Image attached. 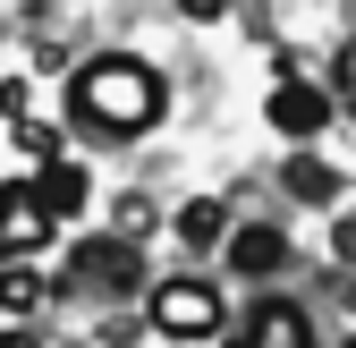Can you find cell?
I'll use <instances>...</instances> for the list:
<instances>
[{"instance_id": "8", "label": "cell", "mask_w": 356, "mask_h": 348, "mask_svg": "<svg viewBox=\"0 0 356 348\" xmlns=\"http://www.w3.org/2000/svg\"><path fill=\"white\" fill-rule=\"evenodd\" d=\"M34 196H42V212H51V221H68V212L85 204V170H76V161H51V170L34 179Z\"/></svg>"}, {"instance_id": "5", "label": "cell", "mask_w": 356, "mask_h": 348, "mask_svg": "<svg viewBox=\"0 0 356 348\" xmlns=\"http://www.w3.org/2000/svg\"><path fill=\"white\" fill-rule=\"evenodd\" d=\"M263 119H272L280 136H323L331 94H323V85H305V77H280V85H272V102H263Z\"/></svg>"}, {"instance_id": "7", "label": "cell", "mask_w": 356, "mask_h": 348, "mask_svg": "<svg viewBox=\"0 0 356 348\" xmlns=\"http://www.w3.org/2000/svg\"><path fill=\"white\" fill-rule=\"evenodd\" d=\"M280 255H289V238H280V230H238V238H229V272L263 280V272L280 264Z\"/></svg>"}, {"instance_id": "11", "label": "cell", "mask_w": 356, "mask_h": 348, "mask_svg": "<svg viewBox=\"0 0 356 348\" xmlns=\"http://www.w3.org/2000/svg\"><path fill=\"white\" fill-rule=\"evenodd\" d=\"M220 230H229V212H220L212 196H204V204H187V212H178V238H187V246H212Z\"/></svg>"}, {"instance_id": "6", "label": "cell", "mask_w": 356, "mask_h": 348, "mask_svg": "<svg viewBox=\"0 0 356 348\" xmlns=\"http://www.w3.org/2000/svg\"><path fill=\"white\" fill-rule=\"evenodd\" d=\"M238 348H314V331H305L297 306H280V297H272V306H254V315H246Z\"/></svg>"}, {"instance_id": "4", "label": "cell", "mask_w": 356, "mask_h": 348, "mask_svg": "<svg viewBox=\"0 0 356 348\" xmlns=\"http://www.w3.org/2000/svg\"><path fill=\"white\" fill-rule=\"evenodd\" d=\"M51 238V212L34 187H0V264H26V255Z\"/></svg>"}, {"instance_id": "2", "label": "cell", "mask_w": 356, "mask_h": 348, "mask_svg": "<svg viewBox=\"0 0 356 348\" xmlns=\"http://www.w3.org/2000/svg\"><path fill=\"white\" fill-rule=\"evenodd\" d=\"M220 323H229V306H220L212 280H161L153 289V331H170V340H212Z\"/></svg>"}, {"instance_id": "13", "label": "cell", "mask_w": 356, "mask_h": 348, "mask_svg": "<svg viewBox=\"0 0 356 348\" xmlns=\"http://www.w3.org/2000/svg\"><path fill=\"white\" fill-rule=\"evenodd\" d=\"M331 255H339V264H356V221H339V230H331Z\"/></svg>"}, {"instance_id": "12", "label": "cell", "mask_w": 356, "mask_h": 348, "mask_svg": "<svg viewBox=\"0 0 356 348\" xmlns=\"http://www.w3.org/2000/svg\"><path fill=\"white\" fill-rule=\"evenodd\" d=\"M331 85H339V102L356 111V34H348V52H339V68H331Z\"/></svg>"}, {"instance_id": "9", "label": "cell", "mask_w": 356, "mask_h": 348, "mask_svg": "<svg viewBox=\"0 0 356 348\" xmlns=\"http://www.w3.org/2000/svg\"><path fill=\"white\" fill-rule=\"evenodd\" d=\"M280 187H289L297 204H331V196H339V179H331V170H323L314 153H297V161L280 170Z\"/></svg>"}, {"instance_id": "3", "label": "cell", "mask_w": 356, "mask_h": 348, "mask_svg": "<svg viewBox=\"0 0 356 348\" xmlns=\"http://www.w3.org/2000/svg\"><path fill=\"white\" fill-rule=\"evenodd\" d=\"M136 280H145V255L127 238H85L76 264H68V289H94V297H127Z\"/></svg>"}, {"instance_id": "14", "label": "cell", "mask_w": 356, "mask_h": 348, "mask_svg": "<svg viewBox=\"0 0 356 348\" xmlns=\"http://www.w3.org/2000/svg\"><path fill=\"white\" fill-rule=\"evenodd\" d=\"M178 17H220V0H178Z\"/></svg>"}, {"instance_id": "10", "label": "cell", "mask_w": 356, "mask_h": 348, "mask_svg": "<svg viewBox=\"0 0 356 348\" xmlns=\"http://www.w3.org/2000/svg\"><path fill=\"white\" fill-rule=\"evenodd\" d=\"M34 306H42V272L0 264V315H34Z\"/></svg>"}, {"instance_id": "1", "label": "cell", "mask_w": 356, "mask_h": 348, "mask_svg": "<svg viewBox=\"0 0 356 348\" xmlns=\"http://www.w3.org/2000/svg\"><path fill=\"white\" fill-rule=\"evenodd\" d=\"M161 77L145 60H127V52H102V60H85L68 77V111L85 127H102V136H145V127L161 119Z\"/></svg>"}, {"instance_id": "15", "label": "cell", "mask_w": 356, "mask_h": 348, "mask_svg": "<svg viewBox=\"0 0 356 348\" xmlns=\"http://www.w3.org/2000/svg\"><path fill=\"white\" fill-rule=\"evenodd\" d=\"M0 348H34V331H0Z\"/></svg>"}, {"instance_id": "16", "label": "cell", "mask_w": 356, "mask_h": 348, "mask_svg": "<svg viewBox=\"0 0 356 348\" xmlns=\"http://www.w3.org/2000/svg\"><path fill=\"white\" fill-rule=\"evenodd\" d=\"M348 348H356V340H348Z\"/></svg>"}]
</instances>
